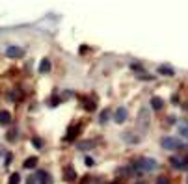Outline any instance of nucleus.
Here are the masks:
<instances>
[{"label": "nucleus", "mask_w": 188, "mask_h": 184, "mask_svg": "<svg viewBox=\"0 0 188 184\" xmlns=\"http://www.w3.org/2000/svg\"><path fill=\"white\" fill-rule=\"evenodd\" d=\"M157 168H158V164L155 158H138L132 162L134 173H149V171H155Z\"/></svg>", "instance_id": "f257e3e1"}, {"label": "nucleus", "mask_w": 188, "mask_h": 184, "mask_svg": "<svg viewBox=\"0 0 188 184\" xmlns=\"http://www.w3.org/2000/svg\"><path fill=\"white\" fill-rule=\"evenodd\" d=\"M149 123H151V112H149V108H142L140 114H138L136 125H138V128H140L142 132H145V130L149 128Z\"/></svg>", "instance_id": "f03ea898"}, {"label": "nucleus", "mask_w": 188, "mask_h": 184, "mask_svg": "<svg viewBox=\"0 0 188 184\" xmlns=\"http://www.w3.org/2000/svg\"><path fill=\"white\" fill-rule=\"evenodd\" d=\"M160 145H162V149H166V151H175V149L181 147V140H177V138H173V136H164V138L160 140Z\"/></svg>", "instance_id": "7ed1b4c3"}, {"label": "nucleus", "mask_w": 188, "mask_h": 184, "mask_svg": "<svg viewBox=\"0 0 188 184\" xmlns=\"http://www.w3.org/2000/svg\"><path fill=\"white\" fill-rule=\"evenodd\" d=\"M127 117H129V110H127L125 106H119V108L116 110V114H114V121H116V123H119V125H121V123H125V121H127Z\"/></svg>", "instance_id": "20e7f679"}, {"label": "nucleus", "mask_w": 188, "mask_h": 184, "mask_svg": "<svg viewBox=\"0 0 188 184\" xmlns=\"http://www.w3.org/2000/svg\"><path fill=\"white\" fill-rule=\"evenodd\" d=\"M121 138H123V140H125L127 143H132V145H136V143H140V140H142L140 136H136V134H134V132H131V130H127V132H123V134H121Z\"/></svg>", "instance_id": "39448f33"}, {"label": "nucleus", "mask_w": 188, "mask_h": 184, "mask_svg": "<svg viewBox=\"0 0 188 184\" xmlns=\"http://www.w3.org/2000/svg\"><path fill=\"white\" fill-rule=\"evenodd\" d=\"M177 130H179L181 138H185V140H188V121H186V119L179 121V125H177Z\"/></svg>", "instance_id": "423d86ee"}, {"label": "nucleus", "mask_w": 188, "mask_h": 184, "mask_svg": "<svg viewBox=\"0 0 188 184\" xmlns=\"http://www.w3.org/2000/svg\"><path fill=\"white\" fill-rule=\"evenodd\" d=\"M6 54H7L9 58H21L24 52H22V48H19V47H7V48H6Z\"/></svg>", "instance_id": "0eeeda50"}, {"label": "nucleus", "mask_w": 188, "mask_h": 184, "mask_svg": "<svg viewBox=\"0 0 188 184\" xmlns=\"http://www.w3.org/2000/svg\"><path fill=\"white\" fill-rule=\"evenodd\" d=\"M170 164L173 169H185V164H183V156H172L170 158Z\"/></svg>", "instance_id": "6e6552de"}, {"label": "nucleus", "mask_w": 188, "mask_h": 184, "mask_svg": "<svg viewBox=\"0 0 188 184\" xmlns=\"http://www.w3.org/2000/svg\"><path fill=\"white\" fill-rule=\"evenodd\" d=\"M48 71H50V60H48V58H43L41 63H39V73L45 74V73H48Z\"/></svg>", "instance_id": "1a4fd4ad"}, {"label": "nucleus", "mask_w": 188, "mask_h": 184, "mask_svg": "<svg viewBox=\"0 0 188 184\" xmlns=\"http://www.w3.org/2000/svg\"><path fill=\"white\" fill-rule=\"evenodd\" d=\"M151 108L157 110V112L162 110V108H164V101H162L160 97H153V99H151Z\"/></svg>", "instance_id": "9d476101"}, {"label": "nucleus", "mask_w": 188, "mask_h": 184, "mask_svg": "<svg viewBox=\"0 0 188 184\" xmlns=\"http://www.w3.org/2000/svg\"><path fill=\"white\" fill-rule=\"evenodd\" d=\"M78 132H80V127H71L69 132H67V136H65V140H67V141H73V140L78 136Z\"/></svg>", "instance_id": "9b49d317"}, {"label": "nucleus", "mask_w": 188, "mask_h": 184, "mask_svg": "<svg viewBox=\"0 0 188 184\" xmlns=\"http://www.w3.org/2000/svg\"><path fill=\"white\" fill-rule=\"evenodd\" d=\"M158 73L164 74V76H173V74H175V71H173L170 65H160V67H158Z\"/></svg>", "instance_id": "f8f14e48"}, {"label": "nucleus", "mask_w": 188, "mask_h": 184, "mask_svg": "<svg viewBox=\"0 0 188 184\" xmlns=\"http://www.w3.org/2000/svg\"><path fill=\"white\" fill-rule=\"evenodd\" d=\"M65 179H67L69 182H73V181L76 179V171H75L71 166H67V168H65Z\"/></svg>", "instance_id": "ddd939ff"}, {"label": "nucleus", "mask_w": 188, "mask_h": 184, "mask_svg": "<svg viewBox=\"0 0 188 184\" xmlns=\"http://www.w3.org/2000/svg\"><path fill=\"white\" fill-rule=\"evenodd\" d=\"M9 123H11V115H9V112L2 110V112H0V125H9Z\"/></svg>", "instance_id": "4468645a"}, {"label": "nucleus", "mask_w": 188, "mask_h": 184, "mask_svg": "<svg viewBox=\"0 0 188 184\" xmlns=\"http://www.w3.org/2000/svg\"><path fill=\"white\" fill-rule=\"evenodd\" d=\"M93 147H95V141H78V143H76V149H82V151L93 149Z\"/></svg>", "instance_id": "2eb2a0df"}, {"label": "nucleus", "mask_w": 188, "mask_h": 184, "mask_svg": "<svg viewBox=\"0 0 188 184\" xmlns=\"http://www.w3.org/2000/svg\"><path fill=\"white\" fill-rule=\"evenodd\" d=\"M35 166H37V156H30V158L24 160V168H26V169H32V168H35Z\"/></svg>", "instance_id": "dca6fc26"}, {"label": "nucleus", "mask_w": 188, "mask_h": 184, "mask_svg": "<svg viewBox=\"0 0 188 184\" xmlns=\"http://www.w3.org/2000/svg\"><path fill=\"white\" fill-rule=\"evenodd\" d=\"M131 69L136 71V73H140V74H145V71H144V67L140 63H131Z\"/></svg>", "instance_id": "f3484780"}, {"label": "nucleus", "mask_w": 188, "mask_h": 184, "mask_svg": "<svg viewBox=\"0 0 188 184\" xmlns=\"http://www.w3.org/2000/svg\"><path fill=\"white\" fill-rule=\"evenodd\" d=\"M19 182H21V175L19 173H13L9 177V184H19Z\"/></svg>", "instance_id": "a211bd4d"}, {"label": "nucleus", "mask_w": 188, "mask_h": 184, "mask_svg": "<svg viewBox=\"0 0 188 184\" xmlns=\"http://www.w3.org/2000/svg\"><path fill=\"white\" fill-rule=\"evenodd\" d=\"M99 121H101V123H106V121H108V110H103V112H101Z\"/></svg>", "instance_id": "6ab92c4d"}, {"label": "nucleus", "mask_w": 188, "mask_h": 184, "mask_svg": "<svg viewBox=\"0 0 188 184\" xmlns=\"http://www.w3.org/2000/svg\"><path fill=\"white\" fill-rule=\"evenodd\" d=\"M32 143H34L37 149H41V147H43V141H41L39 138H32Z\"/></svg>", "instance_id": "aec40b11"}, {"label": "nucleus", "mask_w": 188, "mask_h": 184, "mask_svg": "<svg viewBox=\"0 0 188 184\" xmlns=\"http://www.w3.org/2000/svg\"><path fill=\"white\" fill-rule=\"evenodd\" d=\"M84 108H86V110H88V112H93V110H95V102H89V101H88V102H86V106H84Z\"/></svg>", "instance_id": "412c9836"}, {"label": "nucleus", "mask_w": 188, "mask_h": 184, "mask_svg": "<svg viewBox=\"0 0 188 184\" xmlns=\"http://www.w3.org/2000/svg\"><path fill=\"white\" fill-rule=\"evenodd\" d=\"M157 184H170V181H168V177H158Z\"/></svg>", "instance_id": "4be33fe9"}, {"label": "nucleus", "mask_w": 188, "mask_h": 184, "mask_svg": "<svg viewBox=\"0 0 188 184\" xmlns=\"http://www.w3.org/2000/svg\"><path fill=\"white\" fill-rule=\"evenodd\" d=\"M58 102H60V99H58V97H52V101H50V106H58Z\"/></svg>", "instance_id": "5701e85b"}, {"label": "nucleus", "mask_w": 188, "mask_h": 184, "mask_svg": "<svg viewBox=\"0 0 188 184\" xmlns=\"http://www.w3.org/2000/svg\"><path fill=\"white\" fill-rule=\"evenodd\" d=\"M37 181H39L37 177H30V179H28V182H26V184H37Z\"/></svg>", "instance_id": "b1692460"}, {"label": "nucleus", "mask_w": 188, "mask_h": 184, "mask_svg": "<svg viewBox=\"0 0 188 184\" xmlns=\"http://www.w3.org/2000/svg\"><path fill=\"white\" fill-rule=\"evenodd\" d=\"M93 164H95V160H93V158H89V156H88V158H86V166H93Z\"/></svg>", "instance_id": "393cba45"}, {"label": "nucleus", "mask_w": 188, "mask_h": 184, "mask_svg": "<svg viewBox=\"0 0 188 184\" xmlns=\"http://www.w3.org/2000/svg\"><path fill=\"white\" fill-rule=\"evenodd\" d=\"M183 164H185V169H183V171H188V156L183 158Z\"/></svg>", "instance_id": "a878e982"}, {"label": "nucleus", "mask_w": 188, "mask_h": 184, "mask_svg": "<svg viewBox=\"0 0 188 184\" xmlns=\"http://www.w3.org/2000/svg\"><path fill=\"white\" fill-rule=\"evenodd\" d=\"M173 123H175V117H173V115H170V117H168V125H173Z\"/></svg>", "instance_id": "bb28decb"}, {"label": "nucleus", "mask_w": 188, "mask_h": 184, "mask_svg": "<svg viewBox=\"0 0 188 184\" xmlns=\"http://www.w3.org/2000/svg\"><path fill=\"white\" fill-rule=\"evenodd\" d=\"M183 108H185V110L188 112V102H185V104H183Z\"/></svg>", "instance_id": "cd10ccee"}]
</instances>
